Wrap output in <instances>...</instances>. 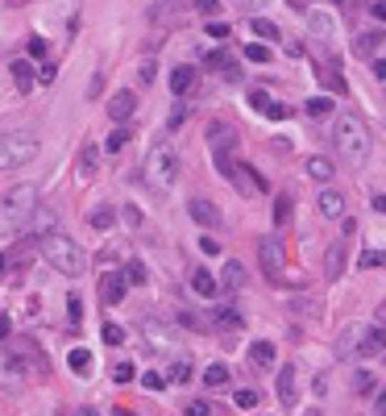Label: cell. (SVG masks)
<instances>
[{
	"label": "cell",
	"instance_id": "obj_57",
	"mask_svg": "<svg viewBox=\"0 0 386 416\" xmlns=\"http://www.w3.org/2000/svg\"><path fill=\"white\" fill-rule=\"evenodd\" d=\"M9 338V317H0V342Z\"/></svg>",
	"mask_w": 386,
	"mask_h": 416
},
{
	"label": "cell",
	"instance_id": "obj_8",
	"mask_svg": "<svg viewBox=\"0 0 386 416\" xmlns=\"http://www.w3.org/2000/svg\"><path fill=\"white\" fill-rule=\"evenodd\" d=\"M229 183H233L237 192H245V196H262L266 192V179L258 175V167H249V163H237L233 175H229Z\"/></svg>",
	"mask_w": 386,
	"mask_h": 416
},
{
	"label": "cell",
	"instance_id": "obj_17",
	"mask_svg": "<svg viewBox=\"0 0 386 416\" xmlns=\"http://www.w3.org/2000/svg\"><path fill=\"white\" fill-rule=\"evenodd\" d=\"M249 362L258 370H270L274 362H278V350H274V342H254L249 345Z\"/></svg>",
	"mask_w": 386,
	"mask_h": 416
},
{
	"label": "cell",
	"instance_id": "obj_52",
	"mask_svg": "<svg viewBox=\"0 0 386 416\" xmlns=\"http://www.w3.org/2000/svg\"><path fill=\"white\" fill-rule=\"evenodd\" d=\"M199 250H204V254H220L217 238H199Z\"/></svg>",
	"mask_w": 386,
	"mask_h": 416
},
{
	"label": "cell",
	"instance_id": "obj_21",
	"mask_svg": "<svg viewBox=\"0 0 386 416\" xmlns=\"http://www.w3.org/2000/svg\"><path fill=\"white\" fill-rule=\"evenodd\" d=\"M303 171L312 175L315 183H328V179H333V171H337V167H333V163H328L324 154H312V158L303 163Z\"/></svg>",
	"mask_w": 386,
	"mask_h": 416
},
{
	"label": "cell",
	"instance_id": "obj_6",
	"mask_svg": "<svg viewBox=\"0 0 386 416\" xmlns=\"http://www.w3.org/2000/svg\"><path fill=\"white\" fill-rule=\"evenodd\" d=\"M208 146H212V158H217V171L229 179L233 175V146H237V129L224 121H212V129H208Z\"/></svg>",
	"mask_w": 386,
	"mask_h": 416
},
{
	"label": "cell",
	"instance_id": "obj_46",
	"mask_svg": "<svg viewBox=\"0 0 386 416\" xmlns=\"http://www.w3.org/2000/svg\"><path fill=\"white\" fill-rule=\"evenodd\" d=\"M183 416H212V404L195 400V404H187V408H183Z\"/></svg>",
	"mask_w": 386,
	"mask_h": 416
},
{
	"label": "cell",
	"instance_id": "obj_50",
	"mask_svg": "<svg viewBox=\"0 0 386 416\" xmlns=\"http://www.w3.org/2000/svg\"><path fill=\"white\" fill-rule=\"evenodd\" d=\"M79 317H83V300H75V295H71V300H67V320L75 325Z\"/></svg>",
	"mask_w": 386,
	"mask_h": 416
},
{
	"label": "cell",
	"instance_id": "obj_25",
	"mask_svg": "<svg viewBox=\"0 0 386 416\" xmlns=\"http://www.w3.org/2000/svg\"><path fill=\"white\" fill-rule=\"evenodd\" d=\"M291 213H295V200H291V192H283V196L274 200V229H287Z\"/></svg>",
	"mask_w": 386,
	"mask_h": 416
},
{
	"label": "cell",
	"instance_id": "obj_13",
	"mask_svg": "<svg viewBox=\"0 0 386 416\" xmlns=\"http://www.w3.org/2000/svg\"><path fill=\"white\" fill-rule=\"evenodd\" d=\"M187 213H192V220H195V225H208V229H217V225H220L217 204H212V200H204V196L187 200Z\"/></svg>",
	"mask_w": 386,
	"mask_h": 416
},
{
	"label": "cell",
	"instance_id": "obj_4",
	"mask_svg": "<svg viewBox=\"0 0 386 416\" xmlns=\"http://www.w3.org/2000/svg\"><path fill=\"white\" fill-rule=\"evenodd\" d=\"M38 158V133L33 129H13L0 133V171H17Z\"/></svg>",
	"mask_w": 386,
	"mask_h": 416
},
{
	"label": "cell",
	"instance_id": "obj_55",
	"mask_svg": "<svg viewBox=\"0 0 386 416\" xmlns=\"http://www.w3.org/2000/svg\"><path fill=\"white\" fill-rule=\"evenodd\" d=\"M374 412H378V416H386V387L378 392V400H374Z\"/></svg>",
	"mask_w": 386,
	"mask_h": 416
},
{
	"label": "cell",
	"instance_id": "obj_60",
	"mask_svg": "<svg viewBox=\"0 0 386 416\" xmlns=\"http://www.w3.org/2000/svg\"><path fill=\"white\" fill-rule=\"evenodd\" d=\"M9 4H17V0H9Z\"/></svg>",
	"mask_w": 386,
	"mask_h": 416
},
{
	"label": "cell",
	"instance_id": "obj_26",
	"mask_svg": "<svg viewBox=\"0 0 386 416\" xmlns=\"http://www.w3.org/2000/svg\"><path fill=\"white\" fill-rule=\"evenodd\" d=\"M192 292L204 295V300H212V295H217V279H212V270H195V275H192Z\"/></svg>",
	"mask_w": 386,
	"mask_h": 416
},
{
	"label": "cell",
	"instance_id": "obj_41",
	"mask_svg": "<svg viewBox=\"0 0 386 416\" xmlns=\"http://www.w3.org/2000/svg\"><path fill=\"white\" fill-rule=\"evenodd\" d=\"M192 362H174V370H170V383H192Z\"/></svg>",
	"mask_w": 386,
	"mask_h": 416
},
{
	"label": "cell",
	"instance_id": "obj_5",
	"mask_svg": "<svg viewBox=\"0 0 386 416\" xmlns=\"http://www.w3.org/2000/svg\"><path fill=\"white\" fill-rule=\"evenodd\" d=\"M145 179H150L154 188L167 192L170 183L179 179V154H174L170 146H154L150 150V158H145Z\"/></svg>",
	"mask_w": 386,
	"mask_h": 416
},
{
	"label": "cell",
	"instance_id": "obj_49",
	"mask_svg": "<svg viewBox=\"0 0 386 416\" xmlns=\"http://www.w3.org/2000/svg\"><path fill=\"white\" fill-rule=\"evenodd\" d=\"M54 75H58V63H42V71H38V83H54Z\"/></svg>",
	"mask_w": 386,
	"mask_h": 416
},
{
	"label": "cell",
	"instance_id": "obj_42",
	"mask_svg": "<svg viewBox=\"0 0 386 416\" xmlns=\"http://www.w3.org/2000/svg\"><path fill=\"white\" fill-rule=\"evenodd\" d=\"M121 342H125V329L108 320V325H104V345H121Z\"/></svg>",
	"mask_w": 386,
	"mask_h": 416
},
{
	"label": "cell",
	"instance_id": "obj_9",
	"mask_svg": "<svg viewBox=\"0 0 386 416\" xmlns=\"http://www.w3.org/2000/svg\"><path fill=\"white\" fill-rule=\"evenodd\" d=\"M142 333H145V342H150V350H170V345L179 342V333L170 329L167 320H154V317L142 320Z\"/></svg>",
	"mask_w": 386,
	"mask_h": 416
},
{
	"label": "cell",
	"instance_id": "obj_56",
	"mask_svg": "<svg viewBox=\"0 0 386 416\" xmlns=\"http://www.w3.org/2000/svg\"><path fill=\"white\" fill-rule=\"evenodd\" d=\"M374 208H378V213L386 217V196H374Z\"/></svg>",
	"mask_w": 386,
	"mask_h": 416
},
{
	"label": "cell",
	"instance_id": "obj_22",
	"mask_svg": "<svg viewBox=\"0 0 386 416\" xmlns=\"http://www.w3.org/2000/svg\"><path fill=\"white\" fill-rule=\"evenodd\" d=\"M324 275H328V279L345 275V242L328 245V254H324Z\"/></svg>",
	"mask_w": 386,
	"mask_h": 416
},
{
	"label": "cell",
	"instance_id": "obj_29",
	"mask_svg": "<svg viewBox=\"0 0 386 416\" xmlns=\"http://www.w3.org/2000/svg\"><path fill=\"white\" fill-rule=\"evenodd\" d=\"M96 163H100V150L88 142V146L79 150V175H83V179H92V175H96Z\"/></svg>",
	"mask_w": 386,
	"mask_h": 416
},
{
	"label": "cell",
	"instance_id": "obj_15",
	"mask_svg": "<svg viewBox=\"0 0 386 416\" xmlns=\"http://www.w3.org/2000/svg\"><path fill=\"white\" fill-rule=\"evenodd\" d=\"M308 29H312L315 38L333 42V38H337V17H333V13H320V9H312V13H308Z\"/></svg>",
	"mask_w": 386,
	"mask_h": 416
},
{
	"label": "cell",
	"instance_id": "obj_10",
	"mask_svg": "<svg viewBox=\"0 0 386 416\" xmlns=\"http://www.w3.org/2000/svg\"><path fill=\"white\" fill-rule=\"evenodd\" d=\"M125 288H129V279H125V270H104V279H100V300L104 304H121L125 300Z\"/></svg>",
	"mask_w": 386,
	"mask_h": 416
},
{
	"label": "cell",
	"instance_id": "obj_40",
	"mask_svg": "<svg viewBox=\"0 0 386 416\" xmlns=\"http://www.w3.org/2000/svg\"><path fill=\"white\" fill-rule=\"evenodd\" d=\"M245 59H249V63H270V46L254 42V46H245Z\"/></svg>",
	"mask_w": 386,
	"mask_h": 416
},
{
	"label": "cell",
	"instance_id": "obj_51",
	"mask_svg": "<svg viewBox=\"0 0 386 416\" xmlns=\"http://www.w3.org/2000/svg\"><path fill=\"white\" fill-rule=\"evenodd\" d=\"M208 38H217V42H220V38H229V25H224V21H212V25H208Z\"/></svg>",
	"mask_w": 386,
	"mask_h": 416
},
{
	"label": "cell",
	"instance_id": "obj_20",
	"mask_svg": "<svg viewBox=\"0 0 386 416\" xmlns=\"http://www.w3.org/2000/svg\"><path fill=\"white\" fill-rule=\"evenodd\" d=\"M362 333H365V325H349V329L340 333V338H337V354H340V358L358 354V345H362Z\"/></svg>",
	"mask_w": 386,
	"mask_h": 416
},
{
	"label": "cell",
	"instance_id": "obj_11",
	"mask_svg": "<svg viewBox=\"0 0 386 416\" xmlns=\"http://www.w3.org/2000/svg\"><path fill=\"white\" fill-rule=\"evenodd\" d=\"M249 104H254V113H258V117H270V121H283V117H291L287 104H278L274 96H266L262 88H254V92H249Z\"/></svg>",
	"mask_w": 386,
	"mask_h": 416
},
{
	"label": "cell",
	"instance_id": "obj_38",
	"mask_svg": "<svg viewBox=\"0 0 386 416\" xmlns=\"http://www.w3.org/2000/svg\"><path fill=\"white\" fill-rule=\"evenodd\" d=\"M358 263H362L365 270H370V267H386V250H365Z\"/></svg>",
	"mask_w": 386,
	"mask_h": 416
},
{
	"label": "cell",
	"instance_id": "obj_47",
	"mask_svg": "<svg viewBox=\"0 0 386 416\" xmlns=\"http://www.w3.org/2000/svg\"><path fill=\"white\" fill-rule=\"evenodd\" d=\"M113 379L117 383H133V362H121V367L113 370Z\"/></svg>",
	"mask_w": 386,
	"mask_h": 416
},
{
	"label": "cell",
	"instance_id": "obj_1",
	"mask_svg": "<svg viewBox=\"0 0 386 416\" xmlns=\"http://www.w3.org/2000/svg\"><path fill=\"white\" fill-rule=\"evenodd\" d=\"M333 146L349 167H365L370 163V125L358 113H340L333 121Z\"/></svg>",
	"mask_w": 386,
	"mask_h": 416
},
{
	"label": "cell",
	"instance_id": "obj_45",
	"mask_svg": "<svg viewBox=\"0 0 386 416\" xmlns=\"http://www.w3.org/2000/svg\"><path fill=\"white\" fill-rule=\"evenodd\" d=\"M142 383H145V387H150V392H162V387H167V375H158V370H150V375H145Z\"/></svg>",
	"mask_w": 386,
	"mask_h": 416
},
{
	"label": "cell",
	"instance_id": "obj_48",
	"mask_svg": "<svg viewBox=\"0 0 386 416\" xmlns=\"http://www.w3.org/2000/svg\"><path fill=\"white\" fill-rule=\"evenodd\" d=\"M195 9H199L204 17H217V13H220V0H195Z\"/></svg>",
	"mask_w": 386,
	"mask_h": 416
},
{
	"label": "cell",
	"instance_id": "obj_36",
	"mask_svg": "<svg viewBox=\"0 0 386 416\" xmlns=\"http://www.w3.org/2000/svg\"><path fill=\"white\" fill-rule=\"evenodd\" d=\"M303 108H308V117H328V113H333V100L328 96H312Z\"/></svg>",
	"mask_w": 386,
	"mask_h": 416
},
{
	"label": "cell",
	"instance_id": "obj_27",
	"mask_svg": "<svg viewBox=\"0 0 386 416\" xmlns=\"http://www.w3.org/2000/svg\"><path fill=\"white\" fill-rule=\"evenodd\" d=\"M67 367L75 375H92V350H83V345H75L71 354H67Z\"/></svg>",
	"mask_w": 386,
	"mask_h": 416
},
{
	"label": "cell",
	"instance_id": "obj_7",
	"mask_svg": "<svg viewBox=\"0 0 386 416\" xmlns=\"http://www.w3.org/2000/svg\"><path fill=\"white\" fill-rule=\"evenodd\" d=\"M258 263H262L266 279H283V270H287L283 242H278V238H262V242H258Z\"/></svg>",
	"mask_w": 386,
	"mask_h": 416
},
{
	"label": "cell",
	"instance_id": "obj_34",
	"mask_svg": "<svg viewBox=\"0 0 386 416\" xmlns=\"http://www.w3.org/2000/svg\"><path fill=\"white\" fill-rule=\"evenodd\" d=\"M113 220H117V213H113L108 204H104V208H92V213H88V225H92V229H113Z\"/></svg>",
	"mask_w": 386,
	"mask_h": 416
},
{
	"label": "cell",
	"instance_id": "obj_31",
	"mask_svg": "<svg viewBox=\"0 0 386 416\" xmlns=\"http://www.w3.org/2000/svg\"><path fill=\"white\" fill-rule=\"evenodd\" d=\"M382 38H386V34H378V29H365L362 38H358V54H362V59H370L374 50L382 46Z\"/></svg>",
	"mask_w": 386,
	"mask_h": 416
},
{
	"label": "cell",
	"instance_id": "obj_19",
	"mask_svg": "<svg viewBox=\"0 0 386 416\" xmlns=\"http://www.w3.org/2000/svg\"><path fill=\"white\" fill-rule=\"evenodd\" d=\"M274 387H278V400H283L287 408H295V367H278Z\"/></svg>",
	"mask_w": 386,
	"mask_h": 416
},
{
	"label": "cell",
	"instance_id": "obj_24",
	"mask_svg": "<svg viewBox=\"0 0 386 416\" xmlns=\"http://www.w3.org/2000/svg\"><path fill=\"white\" fill-rule=\"evenodd\" d=\"M9 71H13V83H17L21 92H29V88H33V79H38V71H33V63H25V59H17V63H13Z\"/></svg>",
	"mask_w": 386,
	"mask_h": 416
},
{
	"label": "cell",
	"instance_id": "obj_43",
	"mask_svg": "<svg viewBox=\"0 0 386 416\" xmlns=\"http://www.w3.org/2000/svg\"><path fill=\"white\" fill-rule=\"evenodd\" d=\"M233 404H237V408H245V412H249V408L258 404V392H249V387H241V392H237V400H233Z\"/></svg>",
	"mask_w": 386,
	"mask_h": 416
},
{
	"label": "cell",
	"instance_id": "obj_30",
	"mask_svg": "<svg viewBox=\"0 0 386 416\" xmlns=\"http://www.w3.org/2000/svg\"><path fill=\"white\" fill-rule=\"evenodd\" d=\"M204 67H208V71H229V67H233V54H229V50H208V54H204Z\"/></svg>",
	"mask_w": 386,
	"mask_h": 416
},
{
	"label": "cell",
	"instance_id": "obj_54",
	"mask_svg": "<svg viewBox=\"0 0 386 416\" xmlns=\"http://www.w3.org/2000/svg\"><path fill=\"white\" fill-rule=\"evenodd\" d=\"M370 13H374L378 21H386V0H374V4H370Z\"/></svg>",
	"mask_w": 386,
	"mask_h": 416
},
{
	"label": "cell",
	"instance_id": "obj_2",
	"mask_svg": "<svg viewBox=\"0 0 386 416\" xmlns=\"http://www.w3.org/2000/svg\"><path fill=\"white\" fill-rule=\"evenodd\" d=\"M38 188L33 183H13L4 196H0V238H17L25 225H29V217L38 213Z\"/></svg>",
	"mask_w": 386,
	"mask_h": 416
},
{
	"label": "cell",
	"instance_id": "obj_59",
	"mask_svg": "<svg viewBox=\"0 0 386 416\" xmlns=\"http://www.w3.org/2000/svg\"><path fill=\"white\" fill-rule=\"evenodd\" d=\"M308 416H320V408H312V412H308Z\"/></svg>",
	"mask_w": 386,
	"mask_h": 416
},
{
	"label": "cell",
	"instance_id": "obj_12",
	"mask_svg": "<svg viewBox=\"0 0 386 416\" xmlns=\"http://www.w3.org/2000/svg\"><path fill=\"white\" fill-rule=\"evenodd\" d=\"M133 113H137V96H133L129 88L108 100V117H113L117 125H129V117H133Z\"/></svg>",
	"mask_w": 386,
	"mask_h": 416
},
{
	"label": "cell",
	"instance_id": "obj_39",
	"mask_svg": "<svg viewBox=\"0 0 386 416\" xmlns=\"http://www.w3.org/2000/svg\"><path fill=\"white\" fill-rule=\"evenodd\" d=\"M125 279H129V288H142L145 283V267L142 263H129V267H125Z\"/></svg>",
	"mask_w": 386,
	"mask_h": 416
},
{
	"label": "cell",
	"instance_id": "obj_33",
	"mask_svg": "<svg viewBox=\"0 0 386 416\" xmlns=\"http://www.w3.org/2000/svg\"><path fill=\"white\" fill-rule=\"evenodd\" d=\"M129 138H133V133H129V125H117V129L108 133V142H104V150H108V154H117V150H125V146H129Z\"/></svg>",
	"mask_w": 386,
	"mask_h": 416
},
{
	"label": "cell",
	"instance_id": "obj_37",
	"mask_svg": "<svg viewBox=\"0 0 386 416\" xmlns=\"http://www.w3.org/2000/svg\"><path fill=\"white\" fill-rule=\"evenodd\" d=\"M245 283V267L241 263H229V267H224V288H241Z\"/></svg>",
	"mask_w": 386,
	"mask_h": 416
},
{
	"label": "cell",
	"instance_id": "obj_14",
	"mask_svg": "<svg viewBox=\"0 0 386 416\" xmlns=\"http://www.w3.org/2000/svg\"><path fill=\"white\" fill-rule=\"evenodd\" d=\"M382 350H386V325H365L358 354H362V358H374V354H382Z\"/></svg>",
	"mask_w": 386,
	"mask_h": 416
},
{
	"label": "cell",
	"instance_id": "obj_53",
	"mask_svg": "<svg viewBox=\"0 0 386 416\" xmlns=\"http://www.w3.org/2000/svg\"><path fill=\"white\" fill-rule=\"evenodd\" d=\"M370 71H374V79H386V59H374V63H370Z\"/></svg>",
	"mask_w": 386,
	"mask_h": 416
},
{
	"label": "cell",
	"instance_id": "obj_18",
	"mask_svg": "<svg viewBox=\"0 0 386 416\" xmlns=\"http://www.w3.org/2000/svg\"><path fill=\"white\" fill-rule=\"evenodd\" d=\"M33 238H46V233H54V208H46V204H38V213L29 217V225H25Z\"/></svg>",
	"mask_w": 386,
	"mask_h": 416
},
{
	"label": "cell",
	"instance_id": "obj_23",
	"mask_svg": "<svg viewBox=\"0 0 386 416\" xmlns=\"http://www.w3.org/2000/svg\"><path fill=\"white\" fill-rule=\"evenodd\" d=\"M192 83H195V67H174V71H170V92H174V96H187Z\"/></svg>",
	"mask_w": 386,
	"mask_h": 416
},
{
	"label": "cell",
	"instance_id": "obj_28",
	"mask_svg": "<svg viewBox=\"0 0 386 416\" xmlns=\"http://www.w3.org/2000/svg\"><path fill=\"white\" fill-rule=\"evenodd\" d=\"M217 325L220 329H245V317L233 308V304H220L217 308Z\"/></svg>",
	"mask_w": 386,
	"mask_h": 416
},
{
	"label": "cell",
	"instance_id": "obj_35",
	"mask_svg": "<svg viewBox=\"0 0 386 416\" xmlns=\"http://www.w3.org/2000/svg\"><path fill=\"white\" fill-rule=\"evenodd\" d=\"M249 29H254L258 38H270V42L278 38V25L270 21V17H254V21H249Z\"/></svg>",
	"mask_w": 386,
	"mask_h": 416
},
{
	"label": "cell",
	"instance_id": "obj_16",
	"mask_svg": "<svg viewBox=\"0 0 386 416\" xmlns=\"http://www.w3.org/2000/svg\"><path fill=\"white\" fill-rule=\"evenodd\" d=\"M315 208H320V217L324 220H337V217H345V196L340 192H320V200H315Z\"/></svg>",
	"mask_w": 386,
	"mask_h": 416
},
{
	"label": "cell",
	"instance_id": "obj_3",
	"mask_svg": "<svg viewBox=\"0 0 386 416\" xmlns=\"http://www.w3.org/2000/svg\"><path fill=\"white\" fill-rule=\"evenodd\" d=\"M38 250H42V258H46L58 275H67V279L88 275V250L75 242V238H67V233H46V238L38 242Z\"/></svg>",
	"mask_w": 386,
	"mask_h": 416
},
{
	"label": "cell",
	"instance_id": "obj_58",
	"mask_svg": "<svg viewBox=\"0 0 386 416\" xmlns=\"http://www.w3.org/2000/svg\"><path fill=\"white\" fill-rule=\"evenodd\" d=\"M4 267H9V258H4V254H0V270H4Z\"/></svg>",
	"mask_w": 386,
	"mask_h": 416
},
{
	"label": "cell",
	"instance_id": "obj_32",
	"mask_svg": "<svg viewBox=\"0 0 386 416\" xmlns=\"http://www.w3.org/2000/svg\"><path fill=\"white\" fill-rule=\"evenodd\" d=\"M224 383H229V367H224V362L204 367V387H224Z\"/></svg>",
	"mask_w": 386,
	"mask_h": 416
},
{
	"label": "cell",
	"instance_id": "obj_44",
	"mask_svg": "<svg viewBox=\"0 0 386 416\" xmlns=\"http://www.w3.org/2000/svg\"><path fill=\"white\" fill-rule=\"evenodd\" d=\"M25 50H29V59H46V38H38V34H33Z\"/></svg>",
	"mask_w": 386,
	"mask_h": 416
}]
</instances>
